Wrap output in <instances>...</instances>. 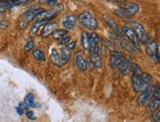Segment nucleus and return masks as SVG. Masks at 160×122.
Returning <instances> with one entry per match:
<instances>
[{
	"label": "nucleus",
	"mask_w": 160,
	"mask_h": 122,
	"mask_svg": "<svg viewBox=\"0 0 160 122\" xmlns=\"http://www.w3.org/2000/svg\"><path fill=\"white\" fill-rule=\"evenodd\" d=\"M132 71H133V75H132V84H133L134 91L137 93L142 92L148 86H149V84L145 82L144 79L142 78L143 72L138 64H134Z\"/></svg>",
	"instance_id": "nucleus-1"
},
{
	"label": "nucleus",
	"mask_w": 160,
	"mask_h": 122,
	"mask_svg": "<svg viewBox=\"0 0 160 122\" xmlns=\"http://www.w3.org/2000/svg\"><path fill=\"white\" fill-rule=\"evenodd\" d=\"M140 10V6H138L137 3H133V2H126L121 4L120 8L114 11V13L117 16H119L121 18H126V19H130L134 15L138 12Z\"/></svg>",
	"instance_id": "nucleus-2"
},
{
	"label": "nucleus",
	"mask_w": 160,
	"mask_h": 122,
	"mask_svg": "<svg viewBox=\"0 0 160 122\" xmlns=\"http://www.w3.org/2000/svg\"><path fill=\"white\" fill-rule=\"evenodd\" d=\"M78 21L83 28L88 29V30L94 31L97 29V27H98V24H97V21H96L95 17L92 13L87 12V11L80 14Z\"/></svg>",
	"instance_id": "nucleus-3"
},
{
	"label": "nucleus",
	"mask_w": 160,
	"mask_h": 122,
	"mask_svg": "<svg viewBox=\"0 0 160 122\" xmlns=\"http://www.w3.org/2000/svg\"><path fill=\"white\" fill-rule=\"evenodd\" d=\"M42 10L43 9L38 8V9H31V10L26 11L20 18L19 28L22 29V30L23 29H26L28 27V25H29L32 20H34V18H36Z\"/></svg>",
	"instance_id": "nucleus-4"
},
{
	"label": "nucleus",
	"mask_w": 160,
	"mask_h": 122,
	"mask_svg": "<svg viewBox=\"0 0 160 122\" xmlns=\"http://www.w3.org/2000/svg\"><path fill=\"white\" fill-rule=\"evenodd\" d=\"M154 90H155V87L153 85L148 86V87L142 92V94L138 96V103L140 105H147L150 102V99L152 98V97H153Z\"/></svg>",
	"instance_id": "nucleus-5"
},
{
	"label": "nucleus",
	"mask_w": 160,
	"mask_h": 122,
	"mask_svg": "<svg viewBox=\"0 0 160 122\" xmlns=\"http://www.w3.org/2000/svg\"><path fill=\"white\" fill-rule=\"evenodd\" d=\"M122 33H123L124 35H126V38L128 39V40L137 49H141V41H140V40L138 39L135 32L132 30V28H130L128 26H124L122 28Z\"/></svg>",
	"instance_id": "nucleus-6"
},
{
	"label": "nucleus",
	"mask_w": 160,
	"mask_h": 122,
	"mask_svg": "<svg viewBox=\"0 0 160 122\" xmlns=\"http://www.w3.org/2000/svg\"><path fill=\"white\" fill-rule=\"evenodd\" d=\"M103 19H104V22L108 25V27L114 32V34L118 38H124L122 30H120V28L118 27L117 23L115 22V20L112 17H110L109 15H103Z\"/></svg>",
	"instance_id": "nucleus-7"
},
{
	"label": "nucleus",
	"mask_w": 160,
	"mask_h": 122,
	"mask_svg": "<svg viewBox=\"0 0 160 122\" xmlns=\"http://www.w3.org/2000/svg\"><path fill=\"white\" fill-rule=\"evenodd\" d=\"M75 63H76V65H77L78 69L80 71H82V72L87 71V69L88 68V59L86 58L85 54H83L82 51L76 52V54H75Z\"/></svg>",
	"instance_id": "nucleus-8"
},
{
	"label": "nucleus",
	"mask_w": 160,
	"mask_h": 122,
	"mask_svg": "<svg viewBox=\"0 0 160 122\" xmlns=\"http://www.w3.org/2000/svg\"><path fill=\"white\" fill-rule=\"evenodd\" d=\"M129 24L132 27V30H133L135 32V34H137L138 39L140 40L141 42H142V40L145 38V35H147V33H145V30L142 27V25H141L140 23H137V22H130Z\"/></svg>",
	"instance_id": "nucleus-9"
},
{
	"label": "nucleus",
	"mask_w": 160,
	"mask_h": 122,
	"mask_svg": "<svg viewBox=\"0 0 160 122\" xmlns=\"http://www.w3.org/2000/svg\"><path fill=\"white\" fill-rule=\"evenodd\" d=\"M125 59L124 55L121 52L114 51L110 56V66L112 68H119L120 64Z\"/></svg>",
	"instance_id": "nucleus-10"
},
{
	"label": "nucleus",
	"mask_w": 160,
	"mask_h": 122,
	"mask_svg": "<svg viewBox=\"0 0 160 122\" xmlns=\"http://www.w3.org/2000/svg\"><path fill=\"white\" fill-rule=\"evenodd\" d=\"M77 22H78L77 16L68 15L63 19V21H62V25H63V27L65 28V30H73Z\"/></svg>",
	"instance_id": "nucleus-11"
},
{
	"label": "nucleus",
	"mask_w": 160,
	"mask_h": 122,
	"mask_svg": "<svg viewBox=\"0 0 160 122\" xmlns=\"http://www.w3.org/2000/svg\"><path fill=\"white\" fill-rule=\"evenodd\" d=\"M57 30V24L56 23H46L43 28L41 29V32H40V34H41V37H43V38H47L48 35H50L53 34L54 31H56Z\"/></svg>",
	"instance_id": "nucleus-12"
},
{
	"label": "nucleus",
	"mask_w": 160,
	"mask_h": 122,
	"mask_svg": "<svg viewBox=\"0 0 160 122\" xmlns=\"http://www.w3.org/2000/svg\"><path fill=\"white\" fill-rule=\"evenodd\" d=\"M50 59L55 64V65H57V66H63L64 65V63H63L62 58H61L60 51H59V50H57L56 48H52L51 49Z\"/></svg>",
	"instance_id": "nucleus-13"
},
{
	"label": "nucleus",
	"mask_w": 160,
	"mask_h": 122,
	"mask_svg": "<svg viewBox=\"0 0 160 122\" xmlns=\"http://www.w3.org/2000/svg\"><path fill=\"white\" fill-rule=\"evenodd\" d=\"M147 45V53L152 60L156 61V50H157V44L156 41H149Z\"/></svg>",
	"instance_id": "nucleus-14"
},
{
	"label": "nucleus",
	"mask_w": 160,
	"mask_h": 122,
	"mask_svg": "<svg viewBox=\"0 0 160 122\" xmlns=\"http://www.w3.org/2000/svg\"><path fill=\"white\" fill-rule=\"evenodd\" d=\"M119 69L121 71V73L123 75H129L131 73V71L132 69H133V65L131 64V62L127 59V58H125L122 63L120 64V66H119Z\"/></svg>",
	"instance_id": "nucleus-15"
},
{
	"label": "nucleus",
	"mask_w": 160,
	"mask_h": 122,
	"mask_svg": "<svg viewBox=\"0 0 160 122\" xmlns=\"http://www.w3.org/2000/svg\"><path fill=\"white\" fill-rule=\"evenodd\" d=\"M31 1V0H7V1H3L6 9H11L15 6H19V5H26Z\"/></svg>",
	"instance_id": "nucleus-16"
},
{
	"label": "nucleus",
	"mask_w": 160,
	"mask_h": 122,
	"mask_svg": "<svg viewBox=\"0 0 160 122\" xmlns=\"http://www.w3.org/2000/svg\"><path fill=\"white\" fill-rule=\"evenodd\" d=\"M119 40H120V42H121L122 46H124L125 48L128 50V51H130L132 53H136L137 52V48L133 45H132L129 40H124V38H119Z\"/></svg>",
	"instance_id": "nucleus-17"
},
{
	"label": "nucleus",
	"mask_w": 160,
	"mask_h": 122,
	"mask_svg": "<svg viewBox=\"0 0 160 122\" xmlns=\"http://www.w3.org/2000/svg\"><path fill=\"white\" fill-rule=\"evenodd\" d=\"M68 34V31L67 30H63V29H57L56 31H54L53 34H52V37L54 40H62L63 38H65L66 35Z\"/></svg>",
	"instance_id": "nucleus-18"
},
{
	"label": "nucleus",
	"mask_w": 160,
	"mask_h": 122,
	"mask_svg": "<svg viewBox=\"0 0 160 122\" xmlns=\"http://www.w3.org/2000/svg\"><path fill=\"white\" fill-rule=\"evenodd\" d=\"M89 59H90V61L93 63L94 67H101L102 66V59H101L99 53H97V54H90Z\"/></svg>",
	"instance_id": "nucleus-19"
},
{
	"label": "nucleus",
	"mask_w": 160,
	"mask_h": 122,
	"mask_svg": "<svg viewBox=\"0 0 160 122\" xmlns=\"http://www.w3.org/2000/svg\"><path fill=\"white\" fill-rule=\"evenodd\" d=\"M60 54H61V58H62V61H63L64 65L69 61V59H70V56H71V51L69 49H67L66 47L64 48H61L60 50Z\"/></svg>",
	"instance_id": "nucleus-20"
},
{
	"label": "nucleus",
	"mask_w": 160,
	"mask_h": 122,
	"mask_svg": "<svg viewBox=\"0 0 160 122\" xmlns=\"http://www.w3.org/2000/svg\"><path fill=\"white\" fill-rule=\"evenodd\" d=\"M32 55L34 57V59H37L38 61H40V62H43L46 59L45 58V54L41 51L40 49H38V48L32 50Z\"/></svg>",
	"instance_id": "nucleus-21"
},
{
	"label": "nucleus",
	"mask_w": 160,
	"mask_h": 122,
	"mask_svg": "<svg viewBox=\"0 0 160 122\" xmlns=\"http://www.w3.org/2000/svg\"><path fill=\"white\" fill-rule=\"evenodd\" d=\"M25 103L29 107H37V104L34 103V97L32 94H28L25 98Z\"/></svg>",
	"instance_id": "nucleus-22"
},
{
	"label": "nucleus",
	"mask_w": 160,
	"mask_h": 122,
	"mask_svg": "<svg viewBox=\"0 0 160 122\" xmlns=\"http://www.w3.org/2000/svg\"><path fill=\"white\" fill-rule=\"evenodd\" d=\"M16 110H17V112H18V114L19 115H23V114L25 113V112H27L28 110H29V106H28L25 103H19V105L16 107Z\"/></svg>",
	"instance_id": "nucleus-23"
},
{
	"label": "nucleus",
	"mask_w": 160,
	"mask_h": 122,
	"mask_svg": "<svg viewBox=\"0 0 160 122\" xmlns=\"http://www.w3.org/2000/svg\"><path fill=\"white\" fill-rule=\"evenodd\" d=\"M82 45L85 49H88V34L87 32L82 33Z\"/></svg>",
	"instance_id": "nucleus-24"
},
{
	"label": "nucleus",
	"mask_w": 160,
	"mask_h": 122,
	"mask_svg": "<svg viewBox=\"0 0 160 122\" xmlns=\"http://www.w3.org/2000/svg\"><path fill=\"white\" fill-rule=\"evenodd\" d=\"M150 120L152 122H160V109L152 112L150 115Z\"/></svg>",
	"instance_id": "nucleus-25"
},
{
	"label": "nucleus",
	"mask_w": 160,
	"mask_h": 122,
	"mask_svg": "<svg viewBox=\"0 0 160 122\" xmlns=\"http://www.w3.org/2000/svg\"><path fill=\"white\" fill-rule=\"evenodd\" d=\"M33 46H34V40L32 38H30L29 40H28L27 44L25 45V51H27V52L31 51V50L33 48Z\"/></svg>",
	"instance_id": "nucleus-26"
},
{
	"label": "nucleus",
	"mask_w": 160,
	"mask_h": 122,
	"mask_svg": "<svg viewBox=\"0 0 160 122\" xmlns=\"http://www.w3.org/2000/svg\"><path fill=\"white\" fill-rule=\"evenodd\" d=\"M153 98H154L155 99H157L158 102H160V83H159V84H157V86L155 87Z\"/></svg>",
	"instance_id": "nucleus-27"
},
{
	"label": "nucleus",
	"mask_w": 160,
	"mask_h": 122,
	"mask_svg": "<svg viewBox=\"0 0 160 122\" xmlns=\"http://www.w3.org/2000/svg\"><path fill=\"white\" fill-rule=\"evenodd\" d=\"M70 41H71V37L70 35H66L65 38H63L62 40H59V45H67Z\"/></svg>",
	"instance_id": "nucleus-28"
},
{
	"label": "nucleus",
	"mask_w": 160,
	"mask_h": 122,
	"mask_svg": "<svg viewBox=\"0 0 160 122\" xmlns=\"http://www.w3.org/2000/svg\"><path fill=\"white\" fill-rule=\"evenodd\" d=\"M57 1H58V0H40L41 3L46 4V5L51 6V7H54L55 5H56L57 4Z\"/></svg>",
	"instance_id": "nucleus-29"
},
{
	"label": "nucleus",
	"mask_w": 160,
	"mask_h": 122,
	"mask_svg": "<svg viewBox=\"0 0 160 122\" xmlns=\"http://www.w3.org/2000/svg\"><path fill=\"white\" fill-rule=\"evenodd\" d=\"M26 115H27V117L29 118V119H32V120L36 119V115H34V113L32 110H28L26 112Z\"/></svg>",
	"instance_id": "nucleus-30"
},
{
	"label": "nucleus",
	"mask_w": 160,
	"mask_h": 122,
	"mask_svg": "<svg viewBox=\"0 0 160 122\" xmlns=\"http://www.w3.org/2000/svg\"><path fill=\"white\" fill-rule=\"evenodd\" d=\"M76 45H77V41L76 40H74V41H70L69 44L66 45V48L67 49H69V50H71V49H73L75 46H76Z\"/></svg>",
	"instance_id": "nucleus-31"
},
{
	"label": "nucleus",
	"mask_w": 160,
	"mask_h": 122,
	"mask_svg": "<svg viewBox=\"0 0 160 122\" xmlns=\"http://www.w3.org/2000/svg\"><path fill=\"white\" fill-rule=\"evenodd\" d=\"M160 61V45H157V50H156V62Z\"/></svg>",
	"instance_id": "nucleus-32"
},
{
	"label": "nucleus",
	"mask_w": 160,
	"mask_h": 122,
	"mask_svg": "<svg viewBox=\"0 0 160 122\" xmlns=\"http://www.w3.org/2000/svg\"><path fill=\"white\" fill-rule=\"evenodd\" d=\"M8 22L7 21H2V22H0V28H3V29H5V28H7V26H8Z\"/></svg>",
	"instance_id": "nucleus-33"
},
{
	"label": "nucleus",
	"mask_w": 160,
	"mask_h": 122,
	"mask_svg": "<svg viewBox=\"0 0 160 122\" xmlns=\"http://www.w3.org/2000/svg\"><path fill=\"white\" fill-rule=\"evenodd\" d=\"M0 1H7V0H0Z\"/></svg>",
	"instance_id": "nucleus-34"
}]
</instances>
